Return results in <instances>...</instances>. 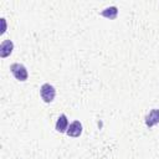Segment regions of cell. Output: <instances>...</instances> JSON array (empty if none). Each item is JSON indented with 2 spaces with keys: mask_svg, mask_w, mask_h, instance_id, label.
Segmentation results:
<instances>
[{
  "mask_svg": "<svg viewBox=\"0 0 159 159\" xmlns=\"http://www.w3.org/2000/svg\"><path fill=\"white\" fill-rule=\"evenodd\" d=\"M10 72L12 73V76L15 77V80H17L19 82H25L29 78V72L27 68L19 62H14L10 65Z\"/></svg>",
  "mask_w": 159,
  "mask_h": 159,
  "instance_id": "6da1fadb",
  "label": "cell"
},
{
  "mask_svg": "<svg viewBox=\"0 0 159 159\" xmlns=\"http://www.w3.org/2000/svg\"><path fill=\"white\" fill-rule=\"evenodd\" d=\"M0 21H1V25H2L1 31H0V35H4V34H5V31H6V19H5V17H1V19H0Z\"/></svg>",
  "mask_w": 159,
  "mask_h": 159,
  "instance_id": "ba28073f",
  "label": "cell"
},
{
  "mask_svg": "<svg viewBox=\"0 0 159 159\" xmlns=\"http://www.w3.org/2000/svg\"><path fill=\"white\" fill-rule=\"evenodd\" d=\"M101 16L106 17V19H109V20H116L117 16H118V7L117 6H108L106 9H103L101 12H99Z\"/></svg>",
  "mask_w": 159,
  "mask_h": 159,
  "instance_id": "52a82bcc",
  "label": "cell"
},
{
  "mask_svg": "<svg viewBox=\"0 0 159 159\" xmlns=\"http://www.w3.org/2000/svg\"><path fill=\"white\" fill-rule=\"evenodd\" d=\"M83 132V125L80 120H73L70 123L68 128H67V132L66 134L71 138H78Z\"/></svg>",
  "mask_w": 159,
  "mask_h": 159,
  "instance_id": "277c9868",
  "label": "cell"
},
{
  "mask_svg": "<svg viewBox=\"0 0 159 159\" xmlns=\"http://www.w3.org/2000/svg\"><path fill=\"white\" fill-rule=\"evenodd\" d=\"M68 125H70V123H68V118H67V116H66L65 113L60 114V117L57 118L56 124H55V129H56V132H58V133H66Z\"/></svg>",
  "mask_w": 159,
  "mask_h": 159,
  "instance_id": "8992f818",
  "label": "cell"
},
{
  "mask_svg": "<svg viewBox=\"0 0 159 159\" xmlns=\"http://www.w3.org/2000/svg\"><path fill=\"white\" fill-rule=\"evenodd\" d=\"M14 51V42L7 39V40H4L1 43H0V57L1 58H5L7 56H10Z\"/></svg>",
  "mask_w": 159,
  "mask_h": 159,
  "instance_id": "5b68a950",
  "label": "cell"
},
{
  "mask_svg": "<svg viewBox=\"0 0 159 159\" xmlns=\"http://www.w3.org/2000/svg\"><path fill=\"white\" fill-rule=\"evenodd\" d=\"M40 97L45 103H52L56 97V88L51 83H43L40 87Z\"/></svg>",
  "mask_w": 159,
  "mask_h": 159,
  "instance_id": "7a4b0ae2",
  "label": "cell"
},
{
  "mask_svg": "<svg viewBox=\"0 0 159 159\" xmlns=\"http://www.w3.org/2000/svg\"><path fill=\"white\" fill-rule=\"evenodd\" d=\"M144 123H145V125H147L149 129L153 128L154 125L159 124V108H153V109H150V111L145 114V117H144Z\"/></svg>",
  "mask_w": 159,
  "mask_h": 159,
  "instance_id": "3957f363",
  "label": "cell"
}]
</instances>
